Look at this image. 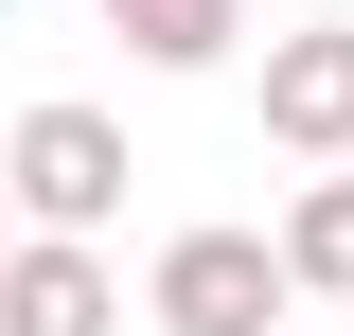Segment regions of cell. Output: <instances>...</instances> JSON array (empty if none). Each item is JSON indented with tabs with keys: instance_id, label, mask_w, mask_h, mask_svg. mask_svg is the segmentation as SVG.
I'll use <instances>...</instances> for the list:
<instances>
[{
	"instance_id": "cell-1",
	"label": "cell",
	"mask_w": 354,
	"mask_h": 336,
	"mask_svg": "<svg viewBox=\"0 0 354 336\" xmlns=\"http://www.w3.org/2000/svg\"><path fill=\"white\" fill-rule=\"evenodd\" d=\"M124 124H106V106H71V88H53V106H18V142H0V195H18V230H106V212H124Z\"/></svg>"
},
{
	"instance_id": "cell-2",
	"label": "cell",
	"mask_w": 354,
	"mask_h": 336,
	"mask_svg": "<svg viewBox=\"0 0 354 336\" xmlns=\"http://www.w3.org/2000/svg\"><path fill=\"white\" fill-rule=\"evenodd\" d=\"M283 301H301V283H283L266 230H177V248L142 265V319H160V336H266Z\"/></svg>"
},
{
	"instance_id": "cell-3",
	"label": "cell",
	"mask_w": 354,
	"mask_h": 336,
	"mask_svg": "<svg viewBox=\"0 0 354 336\" xmlns=\"http://www.w3.org/2000/svg\"><path fill=\"white\" fill-rule=\"evenodd\" d=\"M266 142L283 160H354V18L266 36Z\"/></svg>"
},
{
	"instance_id": "cell-4",
	"label": "cell",
	"mask_w": 354,
	"mask_h": 336,
	"mask_svg": "<svg viewBox=\"0 0 354 336\" xmlns=\"http://www.w3.org/2000/svg\"><path fill=\"white\" fill-rule=\"evenodd\" d=\"M0 336H124V283L88 230H18L0 248Z\"/></svg>"
},
{
	"instance_id": "cell-5",
	"label": "cell",
	"mask_w": 354,
	"mask_h": 336,
	"mask_svg": "<svg viewBox=\"0 0 354 336\" xmlns=\"http://www.w3.org/2000/svg\"><path fill=\"white\" fill-rule=\"evenodd\" d=\"M88 18H106L142 71H230V36H248V0H88Z\"/></svg>"
},
{
	"instance_id": "cell-6",
	"label": "cell",
	"mask_w": 354,
	"mask_h": 336,
	"mask_svg": "<svg viewBox=\"0 0 354 336\" xmlns=\"http://www.w3.org/2000/svg\"><path fill=\"white\" fill-rule=\"evenodd\" d=\"M266 248H283V283H301V301H354V177L319 160L301 195H283V230H266Z\"/></svg>"
},
{
	"instance_id": "cell-7",
	"label": "cell",
	"mask_w": 354,
	"mask_h": 336,
	"mask_svg": "<svg viewBox=\"0 0 354 336\" xmlns=\"http://www.w3.org/2000/svg\"><path fill=\"white\" fill-rule=\"evenodd\" d=\"M0 248H18V195H0Z\"/></svg>"
},
{
	"instance_id": "cell-8",
	"label": "cell",
	"mask_w": 354,
	"mask_h": 336,
	"mask_svg": "<svg viewBox=\"0 0 354 336\" xmlns=\"http://www.w3.org/2000/svg\"><path fill=\"white\" fill-rule=\"evenodd\" d=\"M0 18H18V0H0Z\"/></svg>"
}]
</instances>
